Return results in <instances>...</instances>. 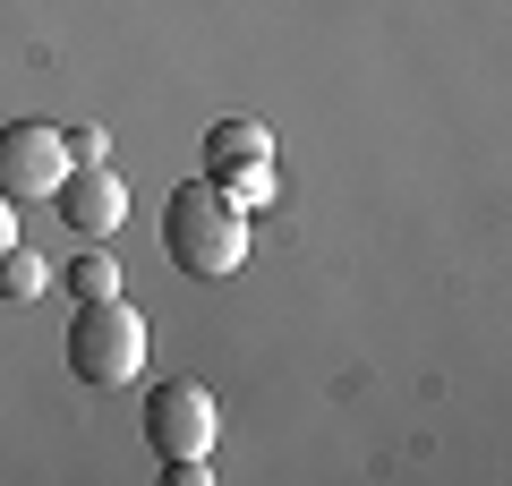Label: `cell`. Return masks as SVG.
I'll use <instances>...</instances> for the list:
<instances>
[{"mask_svg": "<svg viewBox=\"0 0 512 486\" xmlns=\"http://www.w3.org/2000/svg\"><path fill=\"white\" fill-rule=\"evenodd\" d=\"M163 248H171V265H180L188 282H222V273L248 265V205L222 197L197 171V180H180L163 197Z\"/></svg>", "mask_w": 512, "mask_h": 486, "instance_id": "cell-1", "label": "cell"}, {"mask_svg": "<svg viewBox=\"0 0 512 486\" xmlns=\"http://www.w3.org/2000/svg\"><path fill=\"white\" fill-rule=\"evenodd\" d=\"M146 367V316L128 299H86L77 307V324H69V376L77 384H128Z\"/></svg>", "mask_w": 512, "mask_h": 486, "instance_id": "cell-2", "label": "cell"}, {"mask_svg": "<svg viewBox=\"0 0 512 486\" xmlns=\"http://www.w3.org/2000/svg\"><path fill=\"white\" fill-rule=\"evenodd\" d=\"M60 171H69V137H60L52 120H9V128H0V197H9V205L52 197Z\"/></svg>", "mask_w": 512, "mask_h": 486, "instance_id": "cell-3", "label": "cell"}, {"mask_svg": "<svg viewBox=\"0 0 512 486\" xmlns=\"http://www.w3.org/2000/svg\"><path fill=\"white\" fill-rule=\"evenodd\" d=\"M146 435H154L163 461H180V452H214L222 444V410H214L205 384L171 376V384H154V401H146Z\"/></svg>", "mask_w": 512, "mask_h": 486, "instance_id": "cell-4", "label": "cell"}, {"mask_svg": "<svg viewBox=\"0 0 512 486\" xmlns=\"http://www.w3.org/2000/svg\"><path fill=\"white\" fill-rule=\"evenodd\" d=\"M60 222H69V231H86V239H111L128 222V188H120V171H111V162H69V171H60Z\"/></svg>", "mask_w": 512, "mask_h": 486, "instance_id": "cell-5", "label": "cell"}, {"mask_svg": "<svg viewBox=\"0 0 512 486\" xmlns=\"http://www.w3.org/2000/svg\"><path fill=\"white\" fill-rule=\"evenodd\" d=\"M248 162H274V137L256 120H214L205 128V180H231V171H248Z\"/></svg>", "mask_w": 512, "mask_h": 486, "instance_id": "cell-6", "label": "cell"}, {"mask_svg": "<svg viewBox=\"0 0 512 486\" xmlns=\"http://www.w3.org/2000/svg\"><path fill=\"white\" fill-rule=\"evenodd\" d=\"M43 282H52V265H43L35 248H18V239H9V248H0V299H43Z\"/></svg>", "mask_w": 512, "mask_h": 486, "instance_id": "cell-7", "label": "cell"}, {"mask_svg": "<svg viewBox=\"0 0 512 486\" xmlns=\"http://www.w3.org/2000/svg\"><path fill=\"white\" fill-rule=\"evenodd\" d=\"M69 290H77V299H120V256H111L103 239H94V248H77Z\"/></svg>", "mask_w": 512, "mask_h": 486, "instance_id": "cell-8", "label": "cell"}, {"mask_svg": "<svg viewBox=\"0 0 512 486\" xmlns=\"http://www.w3.org/2000/svg\"><path fill=\"white\" fill-rule=\"evenodd\" d=\"M222 197H239V205H265L274 197V162H248V171H231V180H214Z\"/></svg>", "mask_w": 512, "mask_h": 486, "instance_id": "cell-9", "label": "cell"}, {"mask_svg": "<svg viewBox=\"0 0 512 486\" xmlns=\"http://www.w3.org/2000/svg\"><path fill=\"white\" fill-rule=\"evenodd\" d=\"M60 137H69V162H103V154H111L103 128H60Z\"/></svg>", "mask_w": 512, "mask_h": 486, "instance_id": "cell-10", "label": "cell"}, {"mask_svg": "<svg viewBox=\"0 0 512 486\" xmlns=\"http://www.w3.org/2000/svg\"><path fill=\"white\" fill-rule=\"evenodd\" d=\"M9 239H18V205L0 197V248H9Z\"/></svg>", "mask_w": 512, "mask_h": 486, "instance_id": "cell-11", "label": "cell"}]
</instances>
